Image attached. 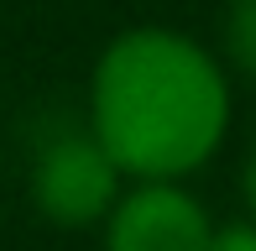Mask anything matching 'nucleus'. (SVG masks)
I'll list each match as a JSON object with an SVG mask.
<instances>
[{
	"mask_svg": "<svg viewBox=\"0 0 256 251\" xmlns=\"http://www.w3.org/2000/svg\"><path fill=\"white\" fill-rule=\"evenodd\" d=\"M225 126L230 89L199 42L142 26L104 48L89 89V131L120 173L142 184L183 178L209 162Z\"/></svg>",
	"mask_w": 256,
	"mask_h": 251,
	"instance_id": "f257e3e1",
	"label": "nucleus"
},
{
	"mask_svg": "<svg viewBox=\"0 0 256 251\" xmlns=\"http://www.w3.org/2000/svg\"><path fill=\"white\" fill-rule=\"evenodd\" d=\"M32 199L52 225H94L120 199V168L94 131H58L32 162Z\"/></svg>",
	"mask_w": 256,
	"mask_h": 251,
	"instance_id": "f03ea898",
	"label": "nucleus"
},
{
	"mask_svg": "<svg viewBox=\"0 0 256 251\" xmlns=\"http://www.w3.org/2000/svg\"><path fill=\"white\" fill-rule=\"evenodd\" d=\"M220 37H225L230 63L256 78V0H230L225 21H220Z\"/></svg>",
	"mask_w": 256,
	"mask_h": 251,
	"instance_id": "20e7f679",
	"label": "nucleus"
},
{
	"mask_svg": "<svg viewBox=\"0 0 256 251\" xmlns=\"http://www.w3.org/2000/svg\"><path fill=\"white\" fill-rule=\"evenodd\" d=\"M209 236L214 225L204 204L183 194L172 178H157L110 204L104 251H209Z\"/></svg>",
	"mask_w": 256,
	"mask_h": 251,
	"instance_id": "7ed1b4c3",
	"label": "nucleus"
},
{
	"mask_svg": "<svg viewBox=\"0 0 256 251\" xmlns=\"http://www.w3.org/2000/svg\"><path fill=\"white\" fill-rule=\"evenodd\" d=\"M246 204H251V220H256V146H251V157H246Z\"/></svg>",
	"mask_w": 256,
	"mask_h": 251,
	"instance_id": "423d86ee",
	"label": "nucleus"
},
{
	"mask_svg": "<svg viewBox=\"0 0 256 251\" xmlns=\"http://www.w3.org/2000/svg\"><path fill=\"white\" fill-rule=\"evenodd\" d=\"M209 251H256V225H225V230H214Z\"/></svg>",
	"mask_w": 256,
	"mask_h": 251,
	"instance_id": "39448f33",
	"label": "nucleus"
}]
</instances>
